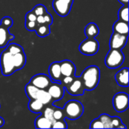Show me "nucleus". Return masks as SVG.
<instances>
[{"mask_svg":"<svg viewBox=\"0 0 129 129\" xmlns=\"http://www.w3.org/2000/svg\"><path fill=\"white\" fill-rule=\"evenodd\" d=\"M80 78L82 81L84 88L87 91H92L99 84L101 79V70L98 67L91 65L88 67L82 72Z\"/></svg>","mask_w":129,"mask_h":129,"instance_id":"1","label":"nucleus"},{"mask_svg":"<svg viewBox=\"0 0 129 129\" xmlns=\"http://www.w3.org/2000/svg\"><path fill=\"white\" fill-rule=\"evenodd\" d=\"M63 111L65 118L70 120H76L82 116L84 107L81 102L76 100H71L66 103Z\"/></svg>","mask_w":129,"mask_h":129,"instance_id":"2","label":"nucleus"},{"mask_svg":"<svg viewBox=\"0 0 129 129\" xmlns=\"http://www.w3.org/2000/svg\"><path fill=\"white\" fill-rule=\"evenodd\" d=\"M125 60V55L120 49L110 48L105 57V64L110 69H116L121 67Z\"/></svg>","mask_w":129,"mask_h":129,"instance_id":"3","label":"nucleus"},{"mask_svg":"<svg viewBox=\"0 0 129 129\" xmlns=\"http://www.w3.org/2000/svg\"><path fill=\"white\" fill-rule=\"evenodd\" d=\"M0 67L2 75L5 76H11L14 72H16L13 63L12 54L8 51L7 48H5L1 53Z\"/></svg>","mask_w":129,"mask_h":129,"instance_id":"4","label":"nucleus"},{"mask_svg":"<svg viewBox=\"0 0 129 129\" xmlns=\"http://www.w3.org/2000/svg\"><path fill=\"white\" fill-rule=\"evenodd\" d=\"M100 45L98 40L94 39H88L87 38L84 40L79 46V51L84 55L87 56H92L98 53L99 51Z\"/></svg>","mask_w":129,"mask_h":129,"instance_id":"5","label":"nucleus"},{"mask_svg":"<svg viewBox=\"0 0 129 129\" xmlns=\"http://www.w3.org/2000/svg\"><path fill=\"white\" fill-rule=\"evenodd\" d=\"M74 0H54L52 2L54 11L60 17H67L72 8Z\"/></svg>","mask_w":129,"mask_h":129,"instance_id":"6","label":"nucleus"},{"mask_svg":"<svg viewBox=\"0 0 129 129\" xmlns=\"http://www.w3.org/2000/svg\"><path fill=\"white\" fill-rule=\"evenodd\" d=\"M113 104L116 112L118 113L125 112L128 108V94L125 92L116 93L113 98Z\"/></svg>","mask_w":129,"mask_h":129,"instance_id":"7","label":"nucleus"},{"mask_svg":"<svg viewBox=\"0 0 129 129\" xmlns=\"http://www.w3.org/2000/svg\"><path fill=\"white\" fill-rule=\"evenodd\" d=\"M51 79L49 76L44 74V73H39L36 74L34 76H33L29 81V83L33 85L36 86L39 89H45L47 90L48 86L51 83Z\"/></svg>","mask_w":129,"mask_h":129,"instance_id":"8","label":"nucleus"},{"mask_svg":"<svg viewBox=\"0 0 129 129\" xmlns=\"http://www.w3.org/2000/svg\"><path fill=\"white\" fill-rule=\"evenodd\" d=\"M47 91L51 97L52 104H54L55 101H60L63 98L65 88L60 82H51Z\"/></svg>","mask_w":129,"mask_h":129,"instance_id":"9","label":"nucleus"},{"mask_svg":"<svg viewBox=\"0 0 129 129\" xmlns=\"http://www.w3.org/2000/svg\"><path fill=\"white\" fill-rule=\"evenodd\" d=\"M65 89L67 91V92L73 96H81L84 94V92L85 91L82 81L79 77L75 76L74 80L73 82L69 85L68 86L65 87Z\"/></svg>","mask_w":129,"mask_h":129,"instance_id":"10","label":"nucleus"},{"mask_svg":"<svg viewBox=\"0 0 129 129\" xmlns=\"http://www.w3.org/2000/svg\"><path fill=\"white\" fill-rule=\"evenodd\" d=\"M128 37V36L127 35H122L113 32L110 39V48L113 49H122L127 43Z\"/></svg>","mask_w":129,"mask_h":129,"instance_id":"11","label":"nucleus"},{"mask_svg":"<svg viewBox=\"0 0 129 129\" xmlns=\"http://www.w3.org/2000/svg\"><path fill=\"white\" fill-rule=\"evenodd\" d=\"M62 76H75L76 67L75 64L69 60H64L60 62Z\"/></svg>","mask_w":129,"mask_h":129,"instance_id":"12","label":"nucleus"},{"mask_svg":"<svg viewBox=\"0 0 129 129\" xmlns=\"http://www.w3.org/2000/svg\"><path fill=\"white\" fill-rule=\"evenodd\" d=\"M48 74L52 82H60L62 74L60 71V62L55 61L50 64L48 67Z\"/></svg>","mask_w":129,"mask_h":129,"instance_id":"13","label":"nucleus"},{"mask_svg":"<svg viewBox=\"0 0 129 129\" xmlns=\"http://www.w3.org/2000/svg\"><path fill=\"white\" fill-rule=\"evenodd\" d=\"M115 79L117 84L122 87L128 86V68L124 67L117 72L115 75Z\"/></svg>","mask_w":129,"mask_h":129,"instance_id":"14","label":"nucleus"},{"mask_svg":"<svg viewBox=\"0 0 129 129\" xmlns=\"http://www.w3.org/2000/svg\"><path fill=\"white\" fill-rule=\"evenodd\" d=\"M14 39V36L10 33L9 29H7L0 24V48L6 47L8 42Z\"/></svg>","mask_w":129,"mask_h":129,"instance_id":"15","label":"nucleus"},{"mask_svg":"<svg viewBox=\"0 0 129 129\" xmlns=\"http://www.w3.org/2000/svg\"><path fill=\"white\" fill-rule=\"evenodd\" d=\"M12 59H13V63H14L15 71L22 70L26 64V54L23 51L21 52L17 53L15 54H13Z\"/></svg>","mask_w":129,"mask_h":129,"instance_id":"16","label":"nucleus"},{"mask_svg":"<svg viewBox=\"0 0 129 129\" xmlns=\"http://www.w3.org/2000/svg\"><path fill=\"white\" fill-rule=\"evenodd\" d=\"M113 29L114 33L128 36V23L121 20H118L114 23L113 26Z\"/></svg>","mask_w":129,"mask_h":129,"instance_id":"17","label":"nucleus"},{"mask_svg":"<svg viewBox=\"0 0 129 129\" xmlns=\"http://www.w3.org/2000/svg\"><path fill=\"white\" fill-rule=\"evenodd\" d=\"M100 33L99 27L94 23H89L85 28V35L88 39L95 38Z\"/></svg>","mask_w":129,"mask_h":129,"instance_id":"18","label":"nucleus"},{"mask_svg":"<svg viewBox=\"0 0 129 129\" xmlns=\"http://www.w3.org/2000/svg\"><path fill=\"white\" fill-rule=\"evenodd\" d=\"M37 100H39L42 104H43L45 106L48 105V104H53L52 101H51V97L50 95V94L48 92L47 90L45 89H39V92L36 95V98Z\"/></svg>","mask_w":129,"mask_h":129,"instance_id":"19","label":"nucleus"},{"mask_svg":"<svg viewBox=\"0 0 129 129\" xmlns=\"http://www.w3.org/2000/svg\"><path fill=\"white\" fill-rule=\"evenodd\" d=\"M45 105L37 99H29L28 108L30 112L34 113H42Z\"/></svg>","mask_w":129,"mask_h":129,"instance_id":"20","label":"nucleus"},{"mask_svg":"<svg viewBox=\"0 0 129 129\" xmlns=\"http://www.w3.org/2000/svg\"><path fill=\"white\" fill-rule=\"evenodd\" d=\"M35 120V127L36 128H51L52 122L45 118L42 113Z\"/></svg>","mask_w":129,"mask_h":129,"instance_id":"21","label":"nucleus"},{"mask_svg":"<svg viewBox=\"0 0 129 129\" xmlns=\"http://www.w3.org/2000/svg\"><path fill=\"white\" fill-rule=\"evenodd\" d=\"M35 31H36L37 36H39V37H42V38L48 36L51 33L50 26H49V25H48L46 23L39 24Z\"/></svg>","mask_w":129,"mask_h":129,"instance_id":"22","label":"nucleus"},{"mask_svg":"<svg viewBox=\"0 0 129 129\" xmlns=\"http://www.w3.org/2000/svg\"><path fill=\"white\" fill-rule=\"evenodd\" d=\"M39 90V89L38 88L33 85L29 82L25 86V93L29 99H36Z\"/></svg>","mask_w":129,"mask_h":129,"instance_id":"23","label":"nucleus"},{"mask_svg":"<svg viewBox=\"0 0 129 129\" xmlns=\"http://www.w3.org/2000/svg\"><path fill=\"white\" fill-rule=\"evenodd\" d=\"M119 20L128 23V5H123L118 13Z\"/></svg>","mask_w":129,"mask_h":129,"instance_id":"24","label":"nucleus"},{"mask_svg":"<svg viewBox=\"0 0 129 129\" xmlns=\"http://www.w3.org/2000/svg\"><path fill=\"white\" fill-rule=\"evenodd\" d=\"M98 119L101 120V122L104 125V128H112L111 116L110 115L106 114V113H103L98 117Z\"/></svg>","mask_w":129,"mask_h":129,"instance_id":"25","label":"nucleus"},{"mask_svg":"<svg viewBox=\"0 0 129 129\" xmlns=\"http://www.w3.org/2000/svg\"><path fill=\"white\" fill-rule=\"evenodd\" d=\"M6 48L8 49V51L12 55H13V54H17V53L21 52V51H23V48L20 45H17V44H16V43H11V44L8 45Z\"/></svg>","mask_w":129,"mask_h":129,"instance_id":"26","label":"nucleus"},{"mask_svg":"<svg viewBox=\"0 0 129 129\" xmlns=\"http://www.w3.org/2000/svg\"><path fill=\"white\" fill-rule=\"evenodd\" d=\"M54 110V109L52 107H44V109H43V110L42 112V114L45 118L49 119L51 122H53L54 121V117H53Z\"/></svg>","mask_w":129,"mask_h":129,"instance_id":"27","label":"nucleus"},{"mask_svg":"<svg viewBox=\"0 0 129 129\" xmlns=\"http://www.w3.org/2000/svg\"><path fill=\"white\" fill-rule=\"evenodd\" d=\"M67 124L65 121V119L60 120H54L52 122L51 128H67Z\"/></svg>","mask_w":129,"mask_h":129,"instance_id":"28","label":"nucleus"},{"mask_svg":"<svg viewBox=\"0 0 129 129\" xmlns=\"http://www.w3.org/2000/svg\"><path fill=\"white\" fill-rule=\"evenodd\" d=\"M33 11L36 14V16H39V15H43L44 14H45L47 12V8L43 5H37L33 8Z\"/></svg>","mask_w":129,"mask_h":129,"instance_id":"29","label":"nucleus"},{"mask_svg":"<svg viewBox=\"0 0 129 129\" xmlns=\"http://www.w3.org/2000/svg\"><path fill=\"white\" fill-rule=\"evenodd\" d=\"M53 117L54 120H60V119H65V116L63 111V109L60 108H55L54 110L53 113Z\"/></svg>","mask_w":129,"mask_h":129,"instance_id":"30","label":"nucleus"},{"mask_svg":"<svg viewBox=\"0 0 129 129\" xmlns=\"http://www.w3.org/2000/svg\"><path fill=\"white\" fill-rule=\"evenodd\" d=\"M2 26H3L4 27L7 28V29H10L12 25H13V20L11 19V17H4L2 20H1V23H0Z\"/></svg>","mask_w":129,"mask_h":129,"instance_id":"31","label":"nucleus"},{"mask_svg":"<svg viewBox=\"0 0 129 129\" xmlns=\"http://www.w3.org/2000/svg\"><path fill=\"white\" fill-rule=\"evenodd\" d=\"M38 25L39 24L36 21H30V20L25 21V28L29 31H35Z\"/></svg>","mask_w":129,"mask_h":129,"instance_id":"32","label":"nucleus"},{"mask_svg":"<svg viewBox=\"0 0 129 129\" xmlns=\"http://www.w3.org/2000/svg\"><path fill=\"white\" fill-rule=\"evenodd\" d=\"M75 76H62V78L60 79V83L63 85L64 88H65V87L68 86L69 85H70L73 82Z\"/></svg>","mask_w":129,"mask_h":129,"instance_id":"33","label":"nucleus"},{"mask_svg":"<svg viewBox=\"0 0 129 129\" xmlns=\"http://www.w3.org/2000/svg\"><path fill=\"white\" fill-rule=\"evenodd\" d=\"M122 123V120L119 116H113V117H111L112 128H119Z\"/></svg>","mask_w":129,"mask_h":129,"instance_id":"34","label":"nucleus"},{"mask_svg":"<svg viewBox=\"0 0 129 129\" xmlns=\"http://www.w3.org/2000/svg\"><path fill=\"white\" fill-rule=\"evenodd\" d=\"M90 128H104V125L101 122V120L98 118L94 119L90 124Z\"/></svg>","mask_w":129,"mask_h":129,"instance_id":"35","label":"nucleus"},{"mask_svg":"<svg viewBox=\"0 0 129 129\" xmlns=\"http://www.w3.org/2000/svg\"><path fill=\"white\" fill-rule=\"evenodd\" d=\"M36 17H37V16L36 15V14L32 10V11H29V12H27L26 14L25 20H30V21H36Z\"/></svg>","mask_w":129,"mask_h":129,"instance_id":"36","label":"nucleus"},{"mask_svg":"<svg viewBox=\"0 0 129 129\" xmlns=\"http://www.w3.org/2000/svg\"><path fill=\"white\" fill-rule=\"evenodd\" d=\"M44 17V20H45V23L48 24V25H51L53 23V17L51 16V14H50L48 11L43 14Z\"/></svg>","mask_w":129,"mask_h":129,"instance_id":"37","label":"nucleus"},{"mask_svg":"<svg viewBox=\"0 0 129 129\" xmlns=\"http://www.w3.org/2000/svg\"><path fill=\"white\" fill-rule=\"evenodd\" d=\"M36 22L38 23V24H44L45 23V20H44V17L43 15H39L36 17Z\"/></svg>","mask_w":129,"mask_h":129,"instance_id":"38","label":"nucleus"},{"mask_svg":"<svg viewBox=\"0 0 129 129\" xmlns=\"http://www.w3.org/2000/svg\"><path fill=\"white\" fill-rule=\"evenodd\" d=\"M122 5H128V0H118Z\"/></svg>","mask_w":129,"mask_h":129,"instance_id":"39","label":"nucleus"},{"mask_svg":"<svg viewBox=\"0 0 129 129\" xmlns=\"http://www.w3.org/2000/svg\"><path fill=\"white\" fill-rule=\"evenodd\" d=\"M5 125V120L2 117L0 116V127H2Z\"/></svg>","mask_w":129,"mask_h":129,"instance_id":"40","label":"nucleus"}]
</instances>
